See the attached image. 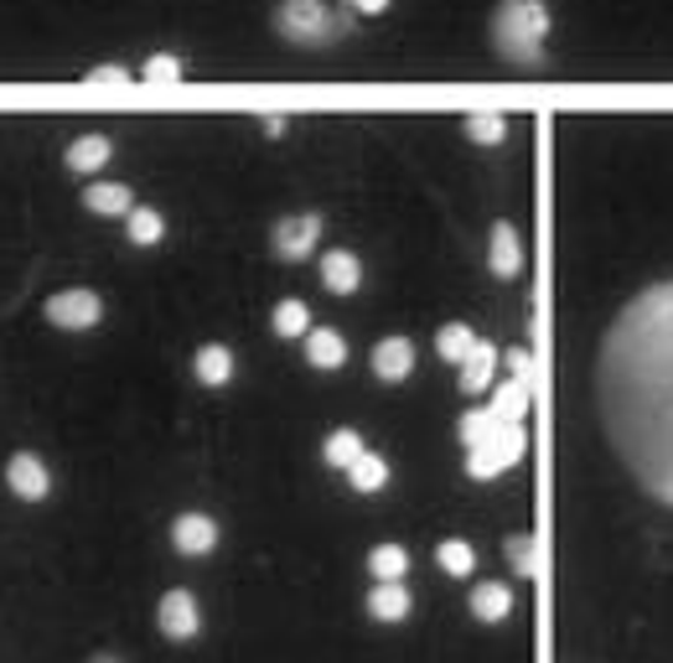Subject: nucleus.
Instances as JSON below:
<instances>
[{"mask_svg":"<svg viewBox=\"0 0 673 663\" xmlns=\"http://www.w3.org/2000/svg\"><path fill=\"white\" fill-rule=\"evenodd\" d=\"M596 394L617 461L673 509V280L632 296L606 327Z\"/></svg>","mask_w":673,"mask_h":663,"instance_id":"f257e3e1","label":"nucleus"},{"mask_svg":"<svg viewBox=\"0 0 673 663\" xmlns=\"http://www.w3.org/2000/svg\"><path fill=\"white\" fill-rule=\"evenodd\" d=\"M544 36H549V11L538 0H503L498 6V21H492V42L503 57L534 68L544 57Z\"/></svg>","mask_w":673,"mask_h":663,"instance_id":"f03ea898","label":"nucleus"},{"mask_svg":"<svg viewBox=\"0 0 673 663\" xmlns=\"http://www.w3.org/2000/svg\"><path fill=\"white\" fill-rule=\"evenodd\" d=\"M523 451H528V436H523V426H498L488 441L467 451V477L488 482V477L508 472V467H519Z\"/></svg>","mask_w":673,"mask_h":663,"instance_id":"7ed1b4c3","label":"nucleus"},{"mask_svg":"<svg viewBox=\"0 0 673 663\" xmlns=\"http://www.w3.org/2000/svg\"><path fill=\"white\" fill-rule=\"evenodd\" d=\"M275 21H280V36L301 42V47H317V42H327V36L336 32L332 17L321 11V0H286V6L275 11Z\"/></svg>","mask_w":673,"mask_h":663,"instance_id":"20e7f679","label":"nucleus"},{"mask_svg":"<svg viewBox=\"0 0 673 663\" xmlns=\"http://www.w3.org/2000/svg\"><path fill=\"white\" fill-rule=\"evenodd\" d=\"M47 322L63 327V332H88V327L104 322V301L94 296L88 286H73V290H57L47 301Z\"/></svg>","mask_w":673,"mask_h":663,"instance_id":"39448f33","label":"nucleus"},{"mask_svg":"<svg viewBox=\"0 0 673 663\" xmlns=\"http://www.w3.org/2000/svg\"><path fill=\"white\" fill-rule=\"evenodd\" d=\"M6 488H11L21 503H42V498L52 493L47 461L36 457V451H11V461H6Z\"/></svg>","mask_w":673,"mask_h":663,"instance_id":"423d86ee","label":"nucleus"},{"mask_svg":"<svg viewBox=\"0 0 673 663\" xmlns=\"http://www.w3.org/2000/svg\"><path fill=\"white\" fill-rule=\"evenodd\" d=\"M156 628H161V638H171V643H192L202 632V612L197 601H192V591H167L161 596V607H156Z\"/></svg>","mask_w":673,"mask_h":663,"instance_id":"0eeeda50","label":"nucleus"},{"mask_svg":"<svg viewBox=\"0 0 673 663\" xmlns=\"http://www.w3.org/2000/svg\"><path fill=\"white\" fill-rule=\"evenodd\" d=\"M171 545L202 560V555H213L218 549V518H207V513H182L177 524H171Z\"/></svg>","mask_w":673,"mask_h":663,"instance_id":"6e6552de","label":"nucleus"},{"mask_svg":"<svg viewBox=\"0 0 673 663\" xmlns=\"http://www.w3.org/2000/svg\"><path fill=\"white\" fill-rule=\"evenodd\" d=\"M321 238V218L317 213H301V218H280L275 223V255L280 259H306Z\"/></svg>","mask_w":673,"mask_h":663,"instance_id":"1a4fd4ad","label":"nucleus"},{"mask_svg":"<svg viewBox=\"0 0 673 663\" xmlns=\"http://www.w3.org/2000/svg\"><path fill=\"white\" fill-rule=\"evenodd\" d=\"M373 378H384V384H404V378L415 374V342L409 338H384L373 347Z\"/></svg>","mask_w":673,"mask_h":663,"instance_id":"9d476101","label":"nucleus"},{"mask_svg":"<svg viewBox=\"0 0 673 663\" xmlns=\"http://www.w3.org/2000/svg\"><path fill=\"white\" fill-rule=\"evenodd\" d=\"M488 265H492L498 280H513V275L523 270V244H519V228H513V223H492Z\"/></svg>","mask_w":673,"mask_h":663,"instance_id":"9b49d317","label":"nucleus"},{"mask_svg":"<svg viewBox=\"0 0 673 663\" xmlns=\"http://www.w3.org/2000/svg\"><path fill=\"white\" fill-rule=\"evenodd\" d=\"M321 286L332 290V296H353L363 286V265H357L353 249H327L321 255Z\"/></svg>","mask_w":673,"mask_h":663,"instance_id":"f8f14e48","label":"nucleus"},{"mask_svg":"<svg viewBox=\"0 0 673 663\" xmlns=\"http://www.w3.org/2000/svg\"><path fill=\"white\" fill-rule=\"evenodd\" d=\"M84 207L99 213V218H130L135 192L125 188V182H94V188H84Z\"/></svg>","mask_w":673,"mask_h":663,"instance_id":"ddd939ff","label":"nucleus"},{"mask_svg":"<svg viewBox=\"0 0 673 663\" xmlns=\"http://www.w3.org/2000/svg\"><path fill=\"white\" fill-rule=\"evenodd\" d=\"M306 363L311 368H342L348 363V338L336 327H311L306 332Z\"/></svg>","mask_w":673,"mask_h":663,"instance_id":"4468645a","label":"nucleus"},{"mask_svg":"<svg viewBox=\"0 0 673 663\" xmlns=\"http://www.w3.org/2000/svg\"><path fill=\"white\" fill-rule=\"evenodd\" d=\"M409 607H415V596L404 591V580H378L368 596V617L373 622H404L409 617Z\"/></svg>","mask_w":673,"mask_h":663,"instance_id":"2eb2a0df","label":"nucleus"},{"mask_svg":"<svg viewBox=\"0 0 673 663\" xmlns=\"http://www.w3.org/2000/svg\"><path fill=\"white\" fill-rule=\"evenodd\" d=\"M192 374H197V384H207V389H223V384L234 378V353H228L223 342H207V347H197V357H192Z\"/></svg>","mask_w":673,"mask_h":663,"instance_id":"dca6fc26","label":"nucleus"},{"mask_svg":"<svg viewBox=\"0 0 673 663\" xmlns=\"http://www.w3.org/2000/svg\"><path fill=\"white\" fill-rule=\"evenodd\" d=\"M471 617H477V622H503L508 612H513V591H508L503 580H482V586H477V591H471Z\"/></svg>","mask_w":673,"mask_h":663,"instance_id":"f3484780","label":"nucleus"},{"mask_svg":"<svg viewBox=\"0 0 673 663\" xmlns=\"http://www.w3.org/2000/svg\"><path fill=\"white\" fill-rule=\"evenodd\" d=\"M109 156H115V146H109L104 136H78L63 151V161H67V171H78V177H94V171H99Z\"/></svg>","mask_w":673,"mask_h":663,"instance_id":"a211bd4d","label":"nucleus"},{"mask_svg":"<svg viewBox=\"0 0 673 663\" xmlns=\"http://www.w3.org/2000/svg\"><path fill=\"white\" fill-rule=\"evenodd\" d=\"M492 374H498V347L477 342L467 353V363H461V394H482L492 384Z\"/></svg>","mask_w":673,"mask_h":663,"instance_id":"6ab92c4d","label":"nucleus"},{"mask_svg":"<svg viewBox=\"0 0 673 663\" xmlns=\"http://www.w3.org/2000/svg\"><path fill=\"white\" fill-rule=\"evenodd\" d=\"M488 409L503 420V426H523V415H528V384H519V378L498 384V394H492Z\"/></svg>","mask_w":673,"mask_h":663,"instance_id":"aec40b11","label":"nucleus"},{"mask_svg":"<svg viewBox=\"0 0 673 663\" xmlns=\"http://www.w3.org/2000/svg\"><path fill=\"white\" fill-rule=\"evenodd\" d=\"M342 477L353 482L357 493H384V488H388V461L378 457V451H363V457H357Z\"/></svg>","mask_w":673,"mask_h":663,"instance_id":"412c9836","label":"nucleus"},{"mask_svg":"<svg viewBox=\"0 0 673 663\" xmlns=\"http://www.w3.org/2000/svg\"><path fill=\"white\" fill-rule=\"evenodd\" d=\"M269 327H275V338H301L306 342V332H311V307L306 301H296V296H286L280 307H275V317H269Z\"/></svg>","mask_w":673,"mask_h":663,"instance_id":"4be33fe9","label":"nucleus"},{"mask_svg":"<svg viewBox=\"0 0 673 663\" xmlns=\"http://www.w3.org/2000/svg\"><path fill=\"white\" fill-rule=\"evenodd\" d=\"M363 451H368V446H363V436H357V430H332V436H327V446H321V461H327V467H336V472H348Z\"/></svg>","mask_w":673,"mask_h":663,"instance_id":"5701e85b","label":"nucleus"},{"mask_svg":"<svg viewBox=\"0 0 673 663\" xmlns=\"http://www.w3.org/2000/svg\"><path fill=\"white\" fill-rule=\"evenodd\" d=\"M471 347H477V332H471L467 322H446V327L436 332V353L446 357V363H456V368L467 363Z\"/></svg>","mask_w":673,"mask_h":663,"instance_id":"b1692460","label":"nucleus"},{"mask_svg":"<svg viewBox=\"0 0 673 663\" xmlns=\"http://www.w3.org/2000/svg\"><path fill=\"white\" fill-rule=\"evenodd\" d=\"M125 234H130V244L151 249V244H161V234H167V218H161L156 207H135L130 218H125Z\"/></svg>","mask_w":673,"mask_h":663,"instance_id":"393cba45","label":"nucleus"},{"mask_svg":"<svg viewBox=\"0 0 673 663\" xmlns=\"http://www.w3.org/2000/svg\"><path fill=\"white\" fill-rule=\"evenodd\" d=\"M368 570H373V580H404L409 555H404V545H373L368 549Z\"/></svg>","mask_w":673,"mask_h":663,"instance_id":"a878e982","label":"nucleus"},{"mask_svg":"<svg viewBox=\"0 0 673 663\" xmlns=\"http://www.w3.org/2000/svg\"><path fill=\"white\" fill-rule=\"evenodd\" d=\"M436 560L446 576H471V570H477V549H471L467 539H440Z\"/></svg>","mask_w":673,"mask_h":663,"instance_id":"bb28decb","label":"nucleus"},{"mask_svg":"<svg viewBox=\"0 0 673 663\" xmlns=\"http://www.w3.org/2000/svg\"><path fill=\"white\" fill-rule=\"evenodd\" d=\"M498 426H503V420H498L492 409H467V415H461V426H456V430H461V446L471 451V446H482V441H488V436H492Z\"/></svg>","mask_w":673,"mask_h":663,"instance_id":"cd10ccee","label":"nucleus"},{"mask_svg":"<svg viewBox=\"0 0 673 663\" xmlns=\"http://www.w3.org/2000/svg\"><path fill=\"white\" fill-rule=\"evenodd\" d=\"M467 136L477 140V146H498V140L508 136V125L498 115H467Z\"/></svg>","mask_w":673,"mask_h":663,"instance_id":"c85d7f7f","label":"nucleus"},{"mask_svg":"<svg viewBox=\"0 0 673 663\" xmlns=\"http://www.w3.org/2000/svg\"><path fill=\"white\" fill-rule=\"evenodd\" d=\"M140 78H151V84H177V78H182V63H177L171 52H156L151 63L140 68Z\"/></svg>","mask_w":673,"mask_h":663,"instance_id":"c756f323","label":"nucleus"},{"mask_svg":"<svg viewBox=\"0 0 673 663\" xmlns=\"http://www.w3.org/2000/svg\"><path fill=\"white\" fill-rule=\"evenodd\" d=\"M508 555H513V570H519V576H534L538 565H534V539H528V534H513V539H508Z\"/></svg>","mask_w":673,"mask_h":663,"instance_id":"7c9ffc66","label":"nucleus"},{"mask_svg":"<svg viewBox=\"0 0 673 663\" xmlns=\"http://www.w3.org/2000/svg\"><path fill=\"white\" fill-rule=\"evenodd\" d=\"M88 84H130V68H88Z\"/></svg>","mask_w":673,"mask_h":663,"instance_id":"2f4dec72","label":"nucleus"},{"mask_svg":"<svg viewBox=\"0 0 673 663\" xmlns=\"http://www.w3.org/2000/svg\"><path fill=\"white\" fill-rule=\"evenodd\" d=\"M508 368H513V378H519V384H528V353H519V347H513V353H508Z\"/></svg>","mask_w":673,"mask_h":663,"instance_id":"473e14b6","label":"nucleus"},{"mask_svg":"<svg viewBox=\"0 0 673 663\" xmlns=\"http://www.w3.org/2000/svg\"><path fill=\"white\" fill-rule=\"evenodd\" d=\"M353 11H363V17H378V11H388V0H353Z\"/></svg>","mask_w":673,"mask_h":663,"instance_id":"72a5a7b5","label":"nucleus"},{"mask_svg":"<svg viewBox=\"0 0 673 663\" xmlns=\"http://www.w3.org/2000/svg\"><path fill=\"white\" fill-rule=\"evenodd\" d=\"M88 663H119V659H115V653H94V659H88Z\"/></svg>","mask_w":673,"mask_h":663,"instance_id":"f704fd0d","label":"nucleus"}]
</instances>
